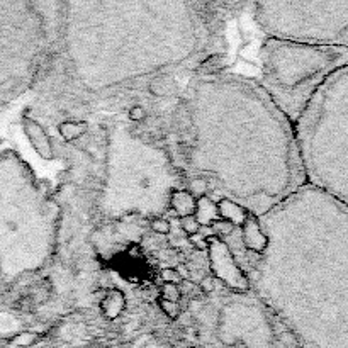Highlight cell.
I'll list each match as a JSON object with an SVG mask.
<instances>
[{
	"mask_svg": "<svg viewBox=\"0 0 348 348\" xmlns=\"http://www.w3.org/2000/svg\"><path fill=\"white\" fill-rule=\"evenodd\" d=\"M197 287L201 289V291L204 292V294L214 292V289H216V279H214V277H204V279L199 282Z\"/></svg>",
	"mask_w": 348,
	"mask_h": 348,
	"instance_id": "obj_21",
	"label": "cell"
},
{
	"mask_svg": "<svg viewBox=\"0 0 348 348\" xmlns=\"http://www.w3.org/2000/svg\"><path fill=\"white\" fill-rule=\"evenodd\" d=\"M148 92H150L153 97H167L170 92L168 82H165L163 78H156V80H151L148 84Z\"/></svg>",
	"mask_w": 348,
	"mask_h": 348,
	"instance_id": "obj_13",
	"label": "cell"
},
{
	"mask_svg": "<svg viewBox=\"0 0 348 348\" xmlns=\"http://www.w3.org/2000/svg\"><path fill=\"white\" fill-rule=\"evenodd\" d=\"M294 132L306 182L348 207V65L318 90Z\"/></svg>",
	"mask_w": 348,
	"mask_h": 348,
	"instance_id": "obj_1",
	"label": "cell"
},
{
	"mask_svg": "<svg viewBox=\"0 0 348 348\" xmlns=\"http://www.w3.org/2000/svg\"><path fill=\"white\" fill-rule=\"evenodd\" d=\"M207 251H209V258H211V268H213V273L216 279L223 280L231 289L239 292H245L250 289V280L243 273L241 268L238 267L233 253L226 246L225 241L213 238L209 241Z\"/></svg>",
	"mask_w": 348,
	"mask_h": 348,
	"instance_id": "obj_4",
	"label": "cell"
},
{
	"mask_svg": "<svg viewBox=\"0 0 348 348\" xmlns=\"http://www.w3.org/2000/svg\"><path fill=\"white\" fill-rule=\"evenodd\" d=\"M24 131L27 134L29 143L32 144V148L43 160H53L55 158V150H53V141L48 136V132L44 131V127L41 126L38 121L31 117H24L22 121Z\"/></svg>",
	"mask_w": 348,
	"mask_h": 348,
	"instance_id": "obj_6",
	"label": "cell"
},
{
	"mask_svg": "<svg viewBox=\"0 0 348 348\" xmlns=\"http://www.w3.org/2000/svg\"><path fill=\"white\" fill-rule=\"evenodd\" d=\"M87 131H89V124L85 121H65L58 126V132L65 143H72L82 138Z\"/></svg>",
	"mask_w": 348,
	"mask_h": 348,
	"instance_id": "obj_11",
	"label": "cell"
},
{
	"mask_svg": "<svg viewBox=\"0 0 348 348\" xmlns=\"http://www.w3.org/2000/svg\"><path fill=\"white\" fill-rule=\"evenodd\" d=\"M197 201L194 199L187 190H173L170 194V207L179 218H187L196 214Z\"/></svg>",
	"mask_w": 348,
	"mask_h": 348,
	"instance_id": "obj_8",
	"label": "cell"
},
{
	"mask_svg": "<svg viewBox=\"0 0 348 348\" xmlns=\"http://www.w3.org/2000/svg\"><path fill=\"white\" fill-rule=\"evenodd\" d=\"M160 308L165 313V316H168L170 320H179V316H180L179 302H170V301L160 299Z\"/></svg>",
	"mask_w": 348,
	"mask_h": 348,
	"instance_id": "obj_17",
	"label": "cell"
},
{
	"mask_svg": "<svg viewBox=\"0 0 348 348\" xmlns=\"http://www.w3.org/2000/svg\"><path fill=\"white\" fill-rule=\"evenodd\" d=\"M241 241L248 251L262 255L268 248V234L265 233V228L253 214L246 218L245 225L241 226Z\"/></svg>",
	"mask_w": 348,
	"mask_h": 348,
	"instance_id": "obj_5",
	"label": "cell"
},
{
	"mask_svg": "<svg viewBox=\"0 0 348 348\" xmlns=\"http://www.w3.org/2000/svg\"><path fill=\"white\" fill-rule=\"evenodd\" d=\"M124 308H126V299H124V294L117 289H111L101 304L102 314L107 320H116L124 311Z\"/></svg>",
	"mask_w": 348,
	"mask_h": 348,
	"instance_id": "obj_10",
	"label": "cell"
},
{
	"mask_svg": "<svg viewBox=\"0 0 348 348\" xmlns=\"http://www.w3.org/2000/svg\"><path fill=\"white\" fill-rule=\"evenodd\" d=\"M218 213H219V219H221V221H225L226 225H230L233 228L234 226L241 228L245 225L246 218L250 216V213H248L245 207L230 197H223L221 201L218 202Z\"/></svg>",
	"mask_w": 348,
	"mask_h": 348,
	"instance_id": "obj_7",
	"label": "cell"
},
{
	"mask_svg": "<svg viewBox=\"0 0 348 348\" xmlns=\"http://www.w3.org/2000/svg\"><path fill=\"white\" fill-rule=\"evenodd\" d=\"M161 299L170 302H179L182 299V292L179 289V284H163L161 285Z\"/></svg>",
	"mask_w": 348,
	"mask_h": 348,
	"instance_id": "obj_14",
	"label": "cell"
},
{
	"mask_svg": "<svg viewBox=\"0 0 348 348\" xmlns=\"http://www.w3.org/2000/svg\"><path fill=\"white\" fill-rule=\"evenodd\" d=\"M211 189V184L209 180L206 179V177H190L189 182H187V192L192 196L194 199H202L207 196V192H209Z\"/></svg>",
	"mask_w": 348,
	"mask_h": 348,
	"instance_id": "obj_12",
	"label": "cell"
},
{
	"mask_svg": "<svg viewBox=\"0 0 348 348\" xmlns=\"http://www.w3.org/2000/svg\"><path fill=\"white\" fill-rule=\"evenodd\" d=\"M150 228H151L153 233L161 234V236L170 234V231H172V225H170V221H168V219H165V218H161V216L153 218L151 223H150Z\"/></svg>",
	"mask_w": 348,
	"mask_h": 348,
	"instance_id": "obj_15",
	"label": "cell"
},
{
	"mask_svg": "<svg viewBox=\"0 0 348 348\" xmlns=\"http://www.w3.org/2000/svg\"><path fill=\"white\" fill-rule=\"evenodd\" d=\"M189 241L192 243V245L196 246L197 250L206 251L207 248H209V239H207L204 234H201V231H199L197 234H194V236H189Z\"/></svg>",
	"mask_w": 348,
	"mask_h": 348,
	"instance_id": "obj_20",
	"label": "cell"
},
{
	"mask_svg": "<svg viewBox=\"0 0 348 348\" xmlns=\"http://www.w3.org/2000/svg\"><path fill=\"white\" fill-rule=\"evenodd\" d=\"M275 5L287 14L280 15L277 12L272 14L262 3L256 5L255 14L256 22L270 38L348 49V2L275 3Z\"/></svg>",
	"mask_w": 348,
	"mask_h": 348,
	"instance_id": "obj_3",
	"label": "cell"
},
{
	"mask_svg": "<svg viewBox=\"0 0 348 348\" xmlns=\"http://www.w3.org/2000/svg\"><path fill=\"white\" fill-rule=\"evenodd\" d=\"M160 275H161V280H163V284H180L182 282L179 272H177L175 268H163Z\"/></svg>",
	"mask_w": 348,
	"mask_h": 348,
	"instance_id": "obj_19",
	"label": "cell"
},
{
	"mask_svg": "<svg viewBox=\"0 0 348 348\" xmlns=\"http://www.w3.org/2000/svg\"><path fill=\"white\" fill-rule=\"evenodd\" d=\"M347 65V48L277 38H268L260 48V82L265 95L292 126L326 80Z\"/></svg>",
	"mask_w": 348,
	"mask_h": 348,
	"instance_id": "obj_2",
	"label": "cell"
},
{
	"mask_svg": "<svg viewBox=\"0 0 348 348\" xmlns=\"http://www.w3.org/2000/svg\"><path fill=\"white\" fill-rule=\"evenodd\" d=\"M34 340H36V335L24 333L17 338V342H15V343H17V345H31V343H34Z\"/></svg>",
	"mask_w": 348,
	"mask_h": 348,
	"instance_id": "obj_22",
	"label": "cell"
},
{
	"mask_svg": "<svg viewBox=\"0 0 348 348\" xmlns=\"http://www.w3.org/2000/svg\"><path fill=\"white\" fill-rule=\"evenodd\" d=\"M180 228L187 236H194L201 231V225L197 223V219L194 216H187V218H180Z\"/></svg>",
	"mask_w": 348,
	"mask_h": 348,
	"instance_id": "obj_16",
	"label": "cell"
},
{
	"mask_svg": "<svg viewBox=\"0 0 348 348\" xmlns=\"http://www.w3.org/2000/svg\"><path fill=\"white\" fill-rule=\"evenodd\" d=\"M194 218L197 219V223L201 226H214L216 223L221 221V219H219V213H218V204L207 196L202 199H197Z\"/></svg>",
	"mask_w": 348,
	"mask_h": 348,
	"instance_id": "obj_9",
	"label": "cell"
},
{
	"mask_svg": "<svg viewBox=\"0 0 348 348\" xmlns=\"http://www.w3.org/2000/svg\"><path fill=\"white\" fill-rule=\"evenodd\" d=\"M127 117H129V121L132 122H143V121H146L148 113L143 106L134 104V106H131L129 109H127Z\"/></svg>",
	"mask_w": 348,
	"mask_h": 348,
	"instance_id": "obj_18",
	"label": "cell"
}]
</instances>
